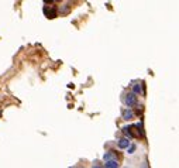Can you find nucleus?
Here are the masks:
<instances>
[{"instance_id":"nucleus-1","label":"nucleus","mask_w":179,"mask_h":168,"mask_svg":"<svg viewBox=\"0 0 179 168\" xmlns=\"http://www.w3.org/2000/svg\"><path fill=\"white\" fill-rule=\"evenodd\" d=\"M123 133L128 138H138L143 137V131L140 130V126H126L123 129Z\"/></svg>"},{"instance_id":"nucleus-2","label":"nucleus","mask_w":179,"mask_h":168,"mask_svg":"<svg viewBox=\"0 0 179 168\" xmlns=\"http://www.w3.org/2000/svg\"><path fill=\"white\" fill-rule=\"evenodd\" d=\"M124 102H126V104L128 106V108H133V106H136V104L138 103L137 95L134 93V92H131V93H127L126 98H124Z\"/></svg>"},{"instance_id":"nucleus-3","label":"nucleus","mask_w":179,"mask_h":168,"mask_svg":"<svg viewBox=\"0 0 179 168\" xmlns=\"http://www.w3.org/2000/svg\"><path fill=\"white\" fill-rule=\"evenodd\" d=\"M43 11L45 14V17H48V18H55L58 16V11H56V9L54 6H44Z\"/></svg>"},{"instance_id":"nucleus-4","label":"nucleus","mask_w":179,"mask_h":168,"mask_svg":"<svg viewBox=\"0 0 179 168\" xmlns=\"http://www.w3.org/2000/svg\"><path fill=\"white\" fill-rule=\"evenodd\" d=\"M133 92L136 95H140V93H144V85L143 84H136L133 86Z\"/></svg>"},{"instance_id":"nucleus-5","label":"nucleus","mask_w":179,"mask_h":168,"mask_svg":"<svg viewBox=\"0 0 179 168\" xmlns=\"http://www.w3.org/2000/svg\"><path fill=\"white\" fill-rule=\"evenodd\" d=\"M106 165L107 168H117L119 167V160H106Z\"/></svg>"},{"instance_id":"nucleus-6","label":"nucleus","mask_w":179,"mask_h":168,"mask_svg":"<svg viewBox=\"0 0 179 168\" xmlns=\"http://www.w3.org/2000/svg\"><path fill=\"white\" fill-rule=\"evenodd\" d=\"M134 117V113L130 109H124L123 110V119L124 120H131V119Z\"/></svg>"},{"instance_id":"nucleus-7","label":"nucleus","mask_w":179,"mask_h":168,"mask_svg":"<svg viewBox=\"0 0 179 168\" xmlns=\"http://www.w3.org/2000/svg\"><path fill=\"white\" fill-rule=\"evenodd\" d=\"M104 160H119V155L116 154V151H109L104 154Z\"/></svg>"},{"instance_id":"nucleus-8","label":"nucleus","mask_w":179,"mask_h":168,"mask_svg":"<svg viewBox=\"0 0 179 168\" xmlns=\"http://www.w3.org/2000/svg\"><path fill=\"white\" fill-rule=\"evenodd\" d=\"M128 145H130L128 138H121V140H119V147L120 148H127Z\"/></svg>"},{"instance_id":"nucleus-9","label":"nucleus","mask_w":179,"mask_h":168,"mask_svg":"<svg viewBox=\"0 0 179 168\" xmlns=\"http://www.w3.org/2000/svg\"><path fill=\"white\" fill-rule=\"evenodd\" d=\"M128 154H133L134 151H136V145H128Z\"/></svg>"},{"instance_id":"nucleus-10","label":"nucleus","mask_w":179,"mask_h":168,"mask_svg":"<svg viewBox=\"0 0 179 168\" xmlns=\"http://www.w3.org/2000/svg\"><path fill=\"white\" fill-rule=\"evenodd\" d=\"M47 3H56V2H59V0H45Z\"/></svg>"}]
</instances>
